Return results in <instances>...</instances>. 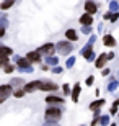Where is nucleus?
<instances>
[{
  "label": "nucleus",
  "mask_w": 119,
  "mask_h": 126,
  "mask_svg": "<svg viewBox=\"0 0 119 126\" xmlns=\"http://www.w3.org/2000/svg\"><path fill=\"white\" fill-rule=\"evenodd\" d=\"M103 43H105V46H108V47L116 46V39L111 36V34H106V36L103 38Z\"/></svg>",
  "instance_id": "4468645a"
},
{
  "label": "nucleus",
  "mask_w": 119,
  "mask_h": 126,
  "mask_svg": "<svg viewBox=\"0 0 119 126\" xmlns=\"http://www.w3.org/2000/svg\"><path fill=\"white\" fill-rule=\"evenodd\" d=\"M62 92H64L65 95H69L70 92H72V90H70V85L69 84H64V85H62Z\"/></svg>",
  "instance_id": "412c9836"
},
{
  "label": "nucleus",
  "mask_w": 119,
  "mask_h": 126,
  "mask_svg": "<svg viewBox=\"0 0 119 126\" xmlns=\"http://www.w3.org/2000/svg\"><path fill=\"white\" fill-rule=\"evenodd\" d=\"M47 64H51V65H55V64H57V57H52V56H49V57H47Z\"/></svg>",
  "instance_id": "5701e85b"
},
{
  "label": "nucleus",
  "mask_w": 119,
  "mask_h": 126,
  "mask_svg": "<svg viewBox=\"0 0 119 126\" xmlns=\"http://www.w3.org/2000/svg\"><path fill=\"white\" fill-rule=\"evenodd\" d=\"M82 31H83V33H90V31H92V26H83Z\"/></svg>",
  "instance_id": "7c9ffc66"
},
{
  "label": "nucleus",
  "mask_w": 119,
  "mask_h": 126,
  "mask_svg": "<svg viewBox=\"0 0 119 126\" xmlns=\"http://www.w3.org/2000/svg\"><path fill=\"white\" fill-rule=\"evenodd\" d=\"M106 59H108V57H106V54L103 52V54H101V56L98 57V59H96L95 65L98 67V69H103V67H105V62H106Z\"/></svg>",
  "instance_id": "dca6fc26"
},
{
  "label": "nucleus",
  "mask_w": 119,
  "mask_h": 126,
  "mask_svg": "<svg viewBox=\"0 0 119 126\" xmlns=\"http://www.w3.org/2000/svg\"><path fill=\"white\" fill-rule=\"evenodd\" d=\"M55 49L59 51V54H62V56H67V54H70L72 52V44L67 41H60L55 44Z\"/></svg>",
  "instance_id": "f03ea898"
},
{
  "label": "nucleus",
  "mask_w": 119,
  "mask_h": 126,
  "mask_svg": "<svg viewBox=\"0 0 119 126\" xmlns=\"http://www.w3.org/2000/svg\"><path fill=\"white\" fill-rule=\"evenodd\" d=\"M111 18V12H108V13H105V16H103V20H109Z\"/></svg>",
  "instance_id": "72a5a7b5"
},
{
  "label": "nucleus",
  "mask_w": 119,
  "mask_h": 126,
  "mask_svg": "<svg viewBox=\"0 0 119 126\" xmlns=\"http://www.w3.org/2000/svg\"><path fill=\"white\" fill-rule=\"evenodd\" d=\"M57 89H59V87H57L54 82H49V80H47V82H41V84H39V90H44V92H55Z\"/></svg>",
  "instance_id": "20e7f679"
},
{
  "label": "nucleus",
  "mask_w": 119,
  "mask_h": 126,
  "mask_svg": "<svg viewBox=\"0 0 119 126\" xmlns=\"http://www.w3.org/2000/svg\"><path fill=\"white\" fill-rule=\"evenodd\" d=\"M3 34H5V28H2V30H0V38L3 36Z\"/></svg>",
  "instance_id": "c9c22d12"
},
{
  "label": "nucleus",
  "mask_w": 119,
  "mask_h": 126,
  "mask_svg": "<svg viewBox=\"0 0 119 126\" xmlns=\"http://www.w3.org/2000/svg\"><path fill=\"white\" fill-rule=\"evenodd\" d=\"M10 7H13V0H8V2H2V3H0V8H2V10H8Z\"/></svg>",
  "instance_id": "6ab92c4d"
},
{
  "label": "nucleus",
  "mask_w": 119,
  "mask_h": 126,
  "mask_svg": "<svg viewBox=\"0 0 119 126\" xmlns=\"http://www.w3.org/2000/svg\"><path fill=\"white\" fill-rule=\"evenodd\" d=\"M80 90H82V87H80V84H75L72 89V100L73 102H78V97H80Z\"/></svg>",
  "instance_id": "f8f14e48"
},
{
  "label": "nucleus",
  "mask_w": 119,
  "mask_h": 126,
  "mask_svg": "<svg viewBox=\"0 0 119 126\" xmlns=\"http://www.w3.org/2000/svg\"><path fill=\"white\" fill-rule=\"evenodd\" d=\"M60 116H62V111L55 107H51L46 110V120L47 121H59Z\"/></svg>",
  "instance_id": "f257e3e1"
},
{
  "label": "nucleus",
  "mask_w": 119,
  "mask_h": 126,
  "mask_svg": "<svg viewBox=\"0 0 119 126\" xmlns=\"http://www.w3.org/2000/svg\"><path fill=\"white\" fill-rule=\"evenodd\" d=\"M105 100H96V102H93L92 105H90V110H93V111H98V110H100L101 107H103V105H105Z\"/></svg>",
  "instance_id": "a211bd4d"
},
{
  "label": "nucleus",
  "mask_w": 119,
  "mask_h": 126,
  "mask_svg": "<svg viewBox=\"0 0 119 126\" xmlns=\"http://www.w3.org/2000/svg\"><path fill=\"white\" fill-rule=\"evenodd\" d=\"M39 84H41V82H39V80H33V82H29V84H26L25 85V94H31V92H34V90H39Z\"/></svg>",
  "instance_id": "423d86ee"
},
{
  "label": "nucleus",
  "mask_w": 119,
  "mask_h": 126,
  "mask_svg": "<svg viewBox=\"0 0 119 126\" xmlns=\"http://www.w3.org/2000/svg\"><path fill=\"white\" fill-rule=\"evenodd\" d=\"M20 84H23V80H21V79H15V80H12V84H10V87L13 89V85H20Z\"/></svg>",
  "instance_id": "bb28decb"
},
{
  "label": "nucleus",
  "mask_w": 119,
  "mask_h": 126,
  "mask_svg": "<svg viewBox=\"0 0 119 126\" xmlns=\"http://www.w3.org/2000/svg\"><path fill=\"white\" fill-rule=\"evenodd\" d=\"M26 61L28 62H41V54L38 51H31L26 54Z\"/></svg>",
  "instance_id": "6e6552de"
},
{
  "label": "nucleus",
  "mask_w": 119,
  "mask_h": 126,
  "mask_svg": "<svg viewBox=\"0 0 119 126\" xmlns=\"http://www.w3.org/2000/svg\"><path fill=\"white\" fill-rule=\"evenodd\" d=\"M12 94H13V89L10 85H0V98L2 100H5V98L10 97Z\"/></svg>",
  "instance_id": "39448f33"
},
{
  "label": "nucleus",
  "mask_w": 119,
  "mask_h": 126,
  "mask_svg": "<svg viewBox=\"0 0 119 126\" xmlns=\"http://www.w3.org/2000/svg\"><path fill=\"white\" fill-rule=\"evenodd\" d=\"M65 38H69L70 41H78V34L75 30H67L65 31Z\"/></svg>",
  "instance_id": "f3484780"
},
{
  "label": "nucleus",
  "mask_w": 119,
  "mask_h": 126,
  "mask_svg": "<svg viewBox=\"0 0 119 126\" xmlns=\"http://www.w3.org/2000/svg\"><path fill=\"white\" fill-rule=\"evenodd\" d=\"M52 70H54L55 74H60V72H62V67H54Z\"/></svg>",
  "instance_id": "473e14b6"
},
{
  "label": "nucleus",
  "mask_w": 119,
  "mask_h": 126,
  "mask_svg": "<svg viewBox=\"0 0 119 126\" xmlns=\"http://www.w3.org/2000/svg\"><path fill=\"white\" fill-rule=\"evenodd\" d=\"M111 126H116V123H111Z\"/></svg>",
  "instance_id": "58836bf2"
},
{
  "label": "nucleus",
  "mask_w": 119,
  "mask_h": 126,
  "mask_svg": "<svg viewBox=\"0 0 119 126\" xmlns=\"http://www.w3.org/2000/svg\"><path fill=\"white\" fill-rule=\"evenodd\" d=\"M82 54L85 56V59H87V61H93V59H95V52H93L92 46H88V44L82 49Z\"/></svg>",
  "instance_id": "0eeeda50"
},
{
  "label": "nucleus",
  "mask_w": 119,
  "mask_h": 126,
  "mask_svg": "<svg viewBox=\"0 0 119 126\" xmlns=\"http://www.w3.org/2000/svg\"><path fill=\"white\" fill-rule=\"evenodd\" d=\"M46 102L49 103V105H59V103H64V98L55 97V95H47V97H46Z\"/></svg>",
  "instance_id": "9b49d317"
},
{
  "label": "nucleus",
  "mask_w": 119,
  "mask_h": 126,
  "mask_svg": "<svg viewBox=\"0 0 119 126\" xmlns=\"http://www.w3.org/2000/svg\"><path fill=\"white\" fill-rule=\"evenodd\" d=\"M8 64V57H0V67H5Z\"/></svg>",
  "instance_id": "a878e982"
},
{
  "label": "nucleus",
  "mask_w": 119,
  "mask_h": 126,
  "mask_svg": "<svg viewBox=\"0 0 119 126\" xmlns=\"http://www.w3.org/2000/svg\"><path fill=\"white\" fill-rule=\"evenodd\" d=\"M44 126H57V125H55V123H54V125H51V123H46Z\"/></svg>",
  "instance_id": "e433bc0d"
},
{
  "label": "nucleus",
  "mask_w": 119,
  "mask_h": 126,
  "mask_svg": "<svg viewBox=\"0 0 119 126\" xmlns=\"http://www.w3.org/2000/svg\"><path fill=\"white\" fill-rule=\"evenodd\" d=\"M93 82H95V79H93V77H88V79H87V85H92Z\"/></svg>",
  "instance_id": "2f4dec72"
},
{
  "label": "nucleus",
  "mask_w": 119,
  "mask_h": 126,
  "mask_svg": "<svg viewBox=\"0 0 119 126\" xmlns=\"http://www.w3.org/2000/svg\"><path fill=\"white\" fill-rule=\"evenodd\" d=\"M119 18V13H118V12H116V13H113V15H111V21H113V23H114V21H116V20H118Z\"/></svg>",
  "instance_id": "c756f323"
},
{
  "label": "nucleus",
  "mask_w": 119,
  "mask_h": 126,
  "mask_svg": "<svg viewBox=\"0 0 119 126\" xmlns=\"http://www.w3.org/2000/svg\"><path fill=\"white\" fill-rule=\"evenodd\" d=\"M3 70L7 72V74H12V72L15 70V65H5V67H3Z\"/></svg>",
  "instance_id": "393cba45"
},
{
  "label": "nucleus",
  "mask_w": 119,
  "mask_h": 126,
  "mask_svg": "<svg viewBox=\"0 0 119 126\" xmlns=\"http://www.w3.org/2000/svg\"><path fill=\"white\" fill-rule=\"evenodd\" d=\"M109 74V69H103V77H105V75H108Z\"/></svg>",
  "instance_id": "f704fd0d"
},
{
  "label": "nucleus",
  "mask_w": 119,
  "mask_h": 126,
  "mask_svg": "<svg viewBox=\"0 0 119 126\" xmlns=\"http://www.w3.org/2000/svg\"><path fill=\"white\" fill-rule=\"evenodd\" d=\"M116 87H118V82H111L109 87H108V90H109V92H113V90H114Z\"/></svg>",
  "instance_id": "cd10ccee"
},
{
  "label": "nucleus",
  "mask_w": 119,
  "mask_h": 126,
  "mask_svg": "<svg viewBox=\"0 0 119 126\" xmlns=\"http://www.w3.org/2000/svg\"><path fill=\"white\" fill-rule=\"evenodd\" d=\"M109 8H111V12H114V13H116V10L119 8V3H118V2H111V3H109Z\"/></svg>",
  "instance_id": "4be33fe9"
},
{
  "label": "nucleus",
  "mask_w": 119,
  "mask_h": 126,
  "mask_svg": "<svg viewBox=\"0 0 119 126\" xmlns=\"http://www.w3.org/2000/svg\"><path fill=\"white\" fill-rule=\"evenodd\" d=\"M13 95H15L16 98H21V97L25 95V90H23V89H20V90H16V92H13Z\"/></svg>",
  "instance_id": "b1692460"
},
{
  "label": "nucleus",
  "mask_w": 119,
  "mask_h": 126,
  "mask_svg": "<svg viewBox=\"0 0 119 126\" xmlns=\"http://www.w3.org/2000/svg\"><path fill=\"white\" fill-rule=\"evenodd\" d=\"M13 54V49H10L7 46H0V57H8Z\"/></svg>",
  "instance_id": "2eb2a0df"
},
{
  "label": "nucleus",
  "mask_w": 119,
  "mask_h": 126,
  "mask_svg": "<svg viewBox=\"0 0 119 126\" xmlns=\"http://www.w3.org/2000/svg\"><path fill=\"white\" fill-rule=\"evenodd\" d=\"M85 10H87V13L88 15H95L96 13V10H98V5L95 3V2H87V3H85Z\"/></svg>",
  "instance_id": "1a4fd4ad"
},
{
  "label": "nucleus",
  "mask_w": 119,
  "mask_h": 126,
  "mask_svg": "<svg viewBox=\"0 0 119 126\" xmlns=\"http://www.w3.org/2000/svg\"><path fill=\"white\" fill-rule=\"evenodd\" d=\"M80 23H82L83 26H92V25H93V16H92V15H88V13L82 15V16H80Z\"/></svg>",
  "instance_id": "9d476101"
},
{
  "label": "nucleus",
  "mask_w": 119,
  "mask_h": 126,
  "mask_svg": "<svg viewBox=\"0 0 119 126\" xmlns=\"http://www.w3.org/2000/svg\"><path fill=\"white\" fill-rule=\"evenodd\" d=\"M54 51H55V46L52 44V43H47V44H44V46H41L39 49H38L39 54H47V56L54 54Z\"/></svg>",
  "instance_id": "7ed1b4c3"
},
{
  "label": "nucleus",
  "mask_w": 119,
  "mask_h": 126,
  "mask_svg": "<svg viewBox=\"0 0 119 126\" xmlns=\"http://www.w3.org/2000/svg\"><path fill=\"white\" fill-rule=\"evenodd\" d=\"M16 62H18V65L21 67V69H26L28 72H31V70H33L31 67H29V62H28L25 57H18V59H16Z\"/></svg>",
  "instance_id": "ddd939ff"
},
{
  "label": "nucleus",
  "mask_w": 119,
  "mask_h": 126,
  "mask_svg": "<svg viewBox=\"0 0 119 126\" xmlns=\"http://www.w3.org/2000/svg\"><path fill=\"white\" fill-rule=\"evenodd\" d=\"M100 123L103 126H108V125H109V116H106V115H105V116H100Z\"/></svg>",
  "instance_id": "aec40b11"
},
{
  "label": "nucleus",
  "mask_w": 119,
  "mask_h": 126,
  "mask_svg": "<svg viewBox=\"0 0 119 126\" xmlns=\"http://www.w3.org/2000/svg\"><path fill=\"white\" fill-rule=\"evenodd\" d=\"M73 64H75V59H73V57H70L69 61H67V67L70 69V67H73Z\"/></svg>",
  "instance_id": "c85d7f7f"
},
{
  "label": "nucleus",
  "mask_w": 119,
  "mask_h": 126,
  "mask_svg": "<svg viewBox=\"0 0 119 126\" xmlns=\"http://www.w3.org/2000/svg\"><path fill=\"white\" fill-rule=\"evenodd\" d=\"M3 102H5V100H2V98H0V103H3Z\"/></svg>",
  "instance_id": "4c0bfd02"
}]
</instances>
